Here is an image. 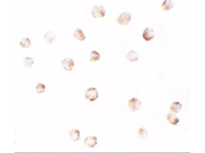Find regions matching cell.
<instances>
[{
	"label": "cell",
	"instance_id": "obj_1",
	"mask_svg": "<svg viewBox=\"0 0 205 153\" xmlns=\"http://www.w3.org/2000/svg\"><path fill=\"white\" fill-rule=\"evenodd\" d=\"M85 96L86 99L91 102L95 101L98 98L99 93L96 88L91 87L87 89L85 92Z\"/></svg>",
	"mask_w": 205,
	"mask_h": 153
},
{
	"label": "cell",
	"instance_id": "obj_2",
	"mask_svg": "<svg viewBox=\"0 0 205 153\" xmlns=\"http://www.w3.org/2000/svg\"><path fill=\"white\" fill-rule=\"evenodd\" d=\"M91 13L94 18H101L105 16L106 11L103 6L96 5L92 8Z\"/></svg>",
	"mask_w": 205,
	"mask_h": 153
},
{
	"label": "cell",
	"instance_id": "obj_3",
	"mask_svg": "<svg viewBox=\"0 0 205 153\" xmlns=\"http://www.w3.org/2000/svg\"><path fill=\"white\" fill-rule=\"evenodd\" d=\"M131 18V15L126 12H122L119 16L116 22L122 25H125L130 22Z\"/></svg>",
	"mask_w": 205,
	"mask_h": 153
},
{
	"label": "cell",
	"instance_id": "obj_4",
	"mask_svg": "<svg viewBox=\"0 0 205 153\" xmlns=\"http://www.w3.org/2000/svg\"><path fill=\"white\" fill-rule=\"evenodd\" d=\"M141 101L136 98H132L128 101L129 108L132 111L134 112L138 110L141 108Z\"/></svg>",
	"mask_w": 205,
	"mask_h": 153
},
{
	"label": "cell",
	"instance_id": "obj_5",
	"mask_svg": "<svg viewBox=\"0 0 205 153\" xmlns=\"http://www.w3.org/2000/svg\"><path fill=\"white\" fill-rule=\"evenodd\" d=\"M155 36L154 30L151 28L147 27L144 30L143 34V37L146 41H149L152 39Z\"/></svg>",
	"mask_w": 205,
	"mask_h": 153
},
{
	"label": "cell",
	"instance_id": "obj_6",
	"mask_svg": "<svg viewBox=\"0 0 205 153\" xmlns=\"http://www.w3.org/2000/svg\"><path fill=\"white\" fill-rule=\"evenodd\" d=\"M61 64L64 69L67 71L72 70L75 65L74 60L71 58H67L63 60Z\"/></svg>",
	"mask_w": 205,
	"mask_h": 153
},
{
	"label": "cell",
	"instance_id": "obj_7",
	"mask_svg": "<svg viewBox=\"0 0 205 153\" xmlns=\"http://www.w3.org/2000/svg\"><path fill=\"white\" fill-rule=\"evenodd\" d=\"M84 143L86 146L91 148H94L98 144L97 138L96 136H88L86 138L84 141Z\"/></svg>",
	"mask_w": 205,
	"mask_h": 153
},
{
	"label": "cell",
	"instance_id": "obj_8",
	"mask_svg": "<svg viewBox=\"0 0 205 153\" xmlns=\"http://www.w3.org/2000/svg\"><path fill=\"white\" fill-rule=\"evenodd\" d=\"M73 35L76 39L81 41L86 39V35L83 30L81 29L77 28L75 30Z\"/></svg>",
	"mask_w": 205,
	"mask_h": 153
},
{
	"label": "cell",
	"instance_id": "obj_9",
	"mask_svg": "<svg viewBox=\"0 0 205 153\" xmlns=\"http://www.w3.org/2000/svg\"><path fill=\"white\" fill-rule=\"evenodd\" d=\"M57 38V35L54 32L50 31L47 32L44 35L45 40L49 43H52Z\"/></svg>",
	"mask_w": 205,
	"mask_h": 153
},
{
	"label": "cell",
	"instance_id": "obj_10",
	"mask_svg": "<svg viewBox=\"0 0 205 153\" xmlns=\"http://www.w3.org/2000/svg\"><path fill=\"white\" fill-rule=\"evenodd\" d=\"M167 119L170 123L177 126L179 122L178 118L175 114L172 113H168L167 115Z\"/></svg>",
	"mask_w": 205,
	"mask_h": 153
},
{
	"label": "cell",
	"instance_id": "obj_11",
	"mask_svg": "<svg viewBox=\"0 0 205 153\" xmlns=\"http://www.w3.org/2000/svg\"><path fill=\"white\" fill-rule=\"evenodd\" d=\"M69 136L73 141H76L81 139L80 132L79 130L76 129H73L69 133Z\"/></svg>",
	"mask_w": 205,
	"mask_h": 153
},
{
	"label": "cell",
	"instance_id": "obj_12",
	"mask_svg": "<svg viewBox=\"0 0 205 153\" xmlns=\"http://www.w3.org/2000/svg\"><path fill=\"white\" fill-rule=\"evenodd\" d=\"M182 104L180 102H175L172 103L170 109L173 113H178L182 109Z\"/></svg>",
	"mask_w": 205,
	"mask_h": 153
},
{
	"label": "cell",
	"instance_id": "obj_13",
	"mask_svg": "<svg viewBox=\"0 0 205 153\" xmlns=\"http://www.w3.org/2000/svg\"><path fill=\"white\" fill-rule=\"evenodd\" d=\"M174 3L172 0H165L163 2L161 7L164 10H169L174 7Z\"/></svg>",
	"mask_w": 205,
	"mask_h": 153
},
{
	"label": "cell",
	"instance_id": "obj_14",
	"mask_svg": "<svg viewBox=\"0 0 205 153\" xmlns=\"http://www.w3.org/2000/svg\"><path fill=\"white\" fill-rule=\"evenodd\" d=\"M127 59L131 61H137L139 58L138 54L136 51L134 50H131L129 51L126 55Z\"/></svg>",
	"mask_w": 205,
	"mask_h": 153
},
{
	"label": "cell",
	"instance_id": "obj_15",
	"mask_svg": "<svg viewBox=\"0 0 205 153\" xmlns=\"http://www.w3.org/2000/svg\"><path fill=\"white\" fill-rule=\"evenodd\" d=\"M100 53L95 50L92 51L90 53V60L92 62L98 61L100 59Z\"/></svg>",
	"mask_w": 205,
	"mask_h": 153
},
{
	"label": "cell",
	"instance_id": "obj_16",
	"mask_svg": "<svg viewBox=\"0 0 205 153\" xmlns=\"http://www.w3.org/2000/svg\"><path fill=\"white\" fill-rule=\"evenodd\" d=\"M19 44L23 48H26L29 47L31 45V42L29 39L27 38L22 39Z\"/></svg>",
	"mask_w": 205,
	"mask_h": 153
},
{
	"label": "cell",
	"instance_id": "obj_17",
	"mask_svg": "<svg viewBox=\"0 0 205 153\" xmlns=\"http://www.w3.org/2000/svg\"><path fill=\"white\" fill-rule=\"evenodd\" d=\"M138 134L140 139H144L147 137L148 133L147 130H146L145 128H141L138 130Z\"/></svg>",
	"mask_w": 205,
	"mask_h": 153
},
{
	"label": "cell",
	"instance_id": "obj_18",
	"mask_svg": "<svg viewBox=\"0 0 205 153\" xmlns=\"http://www.w3.org/2000/svg\"><path fill=\"white\" fill-rule=\"evenodd\" d=\"M34 62V59L30 57L25 58L23 61V64L26 67H31Z\"/></svg>",
	"mask_w": 205,
	"mask_h": 153
},
{
	"label": "cell",
	"instance_id": "obj_19",
	"mask_svg": "<svg viewBox=\"0 0 205 153\" xmlns=\"http://www.w3.org/2000/svg\"><path fill=\"white\" fill-rule=\"evenodd\" d=\"M45 89H46V87L44 84L42 83H38L36 86V92L38 94L42 93L45 92Z\"/></svg>",
	"mask_w": 205,
	"mask_h": 153
}]
</instances>
